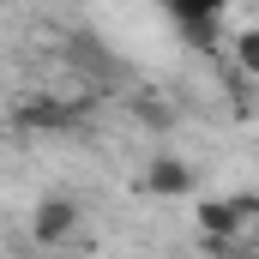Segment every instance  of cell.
Listing matches in <instances>:
<instances>
[{
  "label": "cell",
  "instance_id": "6da1fadb",
  "mask_svg": "<svg viewBox=\"0 0 259 259\" xmlns=\"http://www.w3.org/2000/svg\"><path fill=\"white\" fill-rule=\"evenodd\" d=\"M78 217H84V211H78L72 193H49L30 211V241H36V247H66V241L78 235Z\"/></svg>",
  "mask_w": 259,
  "mask_h": 259
},
{
  "label": "cell",
  "instance_id": "7a4b0ae2",
  "mask_svg": "<svg viewBox=\"0 0 259 259\" xmlns=\"http://www.w3.org/2000/svg\"><path fill=\"white\" fill-rule=\"evenodd\" d=\"M78 103H66V97H30V103H18V127L24 133H66L78 127Z\"/></svg>",
  "mask_w": 259,
  "mask_h": 259
},
{
  "label": "cell",
  "instance_id": "3957f363",
  "mask_svg": "<svg viewBox=\"0 0 259 259\" xmlns=\"http://www.w3.org/2000/svg\"><path fill=\"white\" fill-rule=\"evenodd\" d=\"M145 187L163 193V199H181V193H193V169H187L181 157H157V163L145 169Z\"/></svg>",
  "mask_w": 259,
  "mask_h": 259
},
{
  "label": "cell",
  "instance_id": "277c9868",
  "mask_svg": "<svg viewBox=\"0 0 259 259\" xmlns=\"http://www.w3.org/2000/svg\"><path fill=\"white\" fill-rule=\"evenodd\" d=\"M163 12L187 30V24H217V18L229 12V0H163Z\"/></svg>",
  "mask_w": 259,
  "mask_h": 259
},
{
  "label": "cell",
  "instance_id": "5b68a950",
  "mask_svg": "<svg viewBox=\"0 0 259 259\" xmlns=\"http://www.w3.org/2000/svg\"><path fill=\"white\" fill-rule=\"evenodd\" d=\"M235 66H241L247 78H259V24H253V30H241V36H235Z\"/></svg>",
  "mask_w": 259,
  "mask_h": 259
},
{
  "label": "cell",
  "instance_id": "8992f818",
  "mask_svg": "<svg viewBox=\"0 0 259 259\" xmlns=\"http://www.w3.org/2000/svg\"><path fill=\"white\" fill-rule=\"evenodd\" d=\"M247 241H259V223H253V235H247Z\"/></svg>",
  "mask_w": 259,
  "mask_h": 259
}]
</instances>
